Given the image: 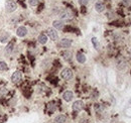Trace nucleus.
<instances>
[{"mask_svg": "<svg viewBox=\"0 0 131 123\" xmlns=\"http://www.w3.org/2000/svg\"><path fill=\"white\" fill-rule=\"evenodd\" d=\"M59 17H61V19H63V20H70L74 17V13L71 9L65 8L59 12Z\"/></svg>", "mask_w": 131, "mask_h": 123, "instance_id": "obj_1", "label": "nucleus"}, {"mask_svg": "<svg viewBox=\"0 0 131 123\" xmlns=\"http://www.w3.org/2000/svg\"><path fill=\"white\" fill-rule=\"evenodd\" d=\"M5 8L7 12H14L17 8V5L16 3L13 1V0H7L6 3H5Z\"/></svg>", "mask_w": 131, "mask_h": 123, "instance_id": "obj_2", "label": "nucleus"}, {"mask_svg": "<svg viewBox=\"0 0 131 123\" xmlns=\"http://www.w3.org/2000/svg\"><path fill=\"white\" fill-rule=\"evenodd\" d=\"M61 76H62L63 79L69 81V80H71L73 78V71L71 70V69H69V68H66V69H63L62 71Z\"/></svg>", "mask_w": 131, "mask_h": 123, "instance_id": "obj_3", "label": "nucleus"}, {"mask_svg": "<svg viewBox=\"0 0 131 123\" xmlns=\"http://www.w3.org/2000/svg\"><path fill=\"white\" fill-rule=\"evenodd\" d=\"M22 80V73L20 71H16V72H14L12 74V76H11V81L13 82V83H19V82Z\"/></svg>", "mask_w": 131, "mask_h": 123, "instance_id": "obj_4", "label": "nucleus"}, {"mask_svg": "<svg viewBox=\"0 0 131 123\" xmlns=\"http://www.w3.org/2000/svg\"><path fill=\"white\" fill-rule=\"evenodd\" d=\"M84 109V103L83 101H80V100H78V101L74 102L73 104V110L76 111V112H80Z\"/></svg>", "mask_w": 131, "mask_h": 123, "instance_id": "obj_5", "label": "nucleus"}, {"mask_svg": "<svg viewBox=\"0 0 131 123\" xmlns=\"http://www.w3.org/2000/svg\"><path fill=\"white\" fill-rule=\"evenodd\" d=\"M46 32H47V35L50 36V38L51 40H57L59 38V34H58V32H57L55 29H54V28H47Z\"/></svg>", "mask_w": 131, "mask_h": 123, "instance_id": "obj_6", "label": "nucleus"}, {"mask_svg": "<svg viewBox=\"0 0 131 123\" xmlns=\"http://www.w3.org/2000/svg\"><path fill=\"white\" fill-rule=\"evenodd\" d=\"M59 46L61 47H63V48H67V47H70L72 46V40L69 39V38H63L61 42H59Z\"/></svg>", "mask_w": 131, "mask_h": 123, "instance_id": "obj_7", "label": "nucleus"}, {"mask_svg": "<svg viewBox=\"0 0 131 123\" xmlns=\"http://www.w3.org/2000/svg\"><path fill=\"white\" fill-rule=\"evenodd\" d=\"M16 34H17V36H19V38H23V36H25L27 34V29H26V27H24V26L18 27L17 30H16Z\"/></svg>", "mask_w": 131, "mask_h": 123, "instance_id": "obj_8", "label": "nucleus"}, {"mask_svg": "<svg viewBox=\"0 0 131 123\" xmlns=\"http://www.w3.org/2000/svg\"><path fill=\"white\" fill-rule=\"evenodd\" d=\"M63 100H65V101H67V102L72 101V99L74 98L73 92H72V91H66L65 93H63Z\"/></svg>", "mask_w": 131, "mask_h": 123, "instance_id": "obj_9", "label": "nucleus"}, {"mask_svg": "<svg viewBox=\"0 0 131 123\" xmlns=\"http://www.w3.org/2000/svg\"><path fill=\"white\" fill-rule=\"evenodd\" d=\"M52 26L57 29H63L65 27V24H63V22L62 20H55L52 22Z\"/></svg>", "mask_w": 131, "mask_h": 123, "instance_id": "obj_10", "label": "nucleus"}, {"mask_svg": "<svg viewBox=\"0 0 131 123\" xmlns=\"http://www.w3.org/2000/svg\"><path fill=\"white\" fill-rule=\"evenodd\" d=\"M95 9H96L97 12H103L104 9H105L104 3H102V2H97L96 4H95Z\"/></svg>", "mask_w": 131, "mask_h": 123, "instance_id": "obj_11", "label": "nucleus"}, {"mask_svg": "<svg viewBox=\"0 0 131 123\" xmlns=\"http://www.w3.org/2000/svg\"><path fill=\"white\" fill-rule=\"evenodd\" d=\"M37 40H38L39 43L42 44H46V42H47V36L44 34V33H42V34L38 35V38H37Z\"/></svg>", "mask_w": 131, "mask_h": 123, "instance_id": "obj_12", "label": "nucleus"}, {"mask_svg": "<svg viewBox=\"0 0 131 123\" xmlns=\"http://www.w3.org/2000/svg\"><path fill=\"white\" fill-rule=\"evenodd\" d=\"M76 59H77V61L80 63V64H84V63L86 62V57H85V55L82 54V53H78L77 55H76Z\"/></svg>", "mask_w": 131, "mask_h": 123, "instance_id": "obj_13", "label": "nucleus"}, {"mask_svg": "<svg viewBox=\"0 0 131 123\" xmlns=\"http://www.w3.org/2000/svg\"><path fill=\"white\" fill-rule=\"evenodd\" d=\"M67 120V118L65 115H58L57 117L55 118V123H65Z\"/></svg>", "mask_w": 131, "mask_h": 123, "instance_id": "obj_14", "label": "nucleus"}, {"mask_svg": "<svg viewBox=\"0 0 131 123\" xmlns=\"http://www.w3.org/2000/svg\"><path fill=\"white\" fill-rule=\"evenodd\" d=\"M62 57L66 59V61H71L72 59V53L71 51H63L62 53Z\"/></svg>", "mask_w": 131, "mask_h": 123, "instance_id": "obj_15", "label": "nucleus"}, {"mask_svg": "<svg viewBox=\"0 0 131 123\" xmlns=\"http://www.w3.org/2000/svg\"><path fill=\"white\" fill-rule=\"evenodd\" d=\"M8 38H9V33L4 32L1 36H0V42H1L2 43H4V42H6L7 40H8Z\"/></svg>", "mask_w": 131, "mask_h": 123, "instance_id": "obj_16", "label": "nucleus"}, {"mask_svg": "<svg viewBox=\"0 0 131 123\" xmlns=\"http://www.w3.org/2000/svg\"><path fill=\"white\" fill-rule=\"evenodd\" d=\"M8 70V66L5 62H0V71H7Z\"/></svg>", "mask_w": 131, "mask_h": 123, "instance_id": "obj_17", "label": "nucleus"}, {"mask_svg": "<svg viewBox=\"0 0 131 123\" xmlns=\"http://www.w3.org/2000/svg\"><path fill=\"white\" fill-rule=\"evenodd\" d=\"M92 43H93V46H94V47L96 48V50H99V42L96 38H92Z\"/></svg>", "mask_w": 131, "mask_h": 123, "instance_id": "obj_18", "label": "nucleus"}, {"mask_svg": "<svg viewBox=\"0 0 131 123\" xmlns=\"http://www.w3.org/2000/svg\"><path fill=\"white\" fill-rule=\"evenodd\" d=\"M47 107H48V112H50V113H52L55 110V105L54 103H50L47 105Z\"/></svg>", "mask_w": 131, "mask_h": 123, "instance_id": "obj_19", "label": "nucleus"}, {"mask_svg": "<svg viewBox=\"0 0 131 123\" xmlns=\"http://www.w3.org/2000/svg\"><path fill=\"white\" fill-rule=\"evenodd\" d=\"M28 3L31 6H36L38 4V0H28Z\"/></svg>", "mask_w": 131, "mask_h": 123, "instance_id": "obj_20", "label": "nucleus"}, {"mask_svg": "<svg viewBox=\"0 0 131 123\" xmlns=\"http://www.w3.org/2000/svg\"><path fill=\"white\" fill-rule=\"evenodd\" d=\"M12 50H13V44L12 43H9L8 46H7V47H6V53H11L12 51Z\"/></svg>", "mask_w": 131, "mask_h": 123, "instance_id": "obj_21", "label": "nucleus"}, {"mask_svg": "<svg viewBox=\"0 0 131 123\" xmlns=\"http://www.w3.org/2000/svg\"><path fill=\"white\" fill-rule=\"evenodd\" d=\"M88 2H89V0H79V3H80L81 5H86Z\"/></svg>", "mask_w": 131, "mask_h": 123, "instance_id": "obj_22", "label": "nucleus"}]
</instances>
